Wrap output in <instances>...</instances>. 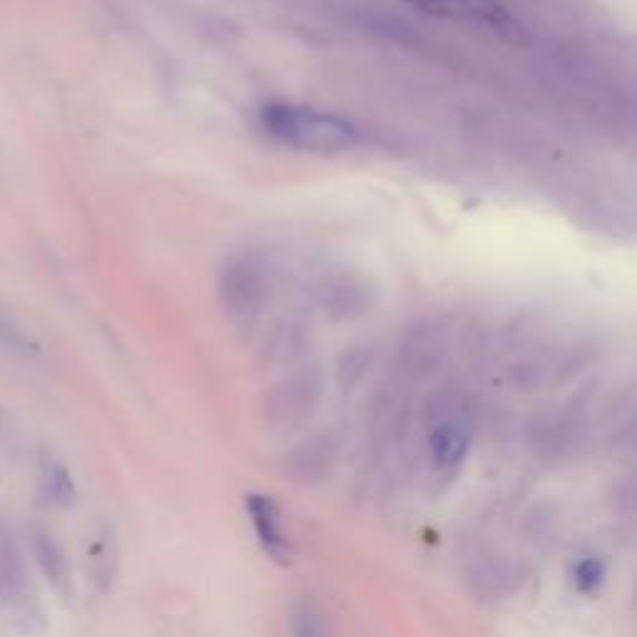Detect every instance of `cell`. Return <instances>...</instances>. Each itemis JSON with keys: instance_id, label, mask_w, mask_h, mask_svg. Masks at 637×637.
Returning <instances> with one entry per match:
<instances>
[{"instance_id": "cell-1", "label": "cell", "mask_w": 637, "mask_h": 637, "mask_svg": "<svg viewBox=\"0 0 637 637\" xmlns=\"http://www.w3.org/2000/svg\"><path fill=\"white\" fill-rule=\"evenodd\" d=\"M259 122L274 140L302 153H346L356 145V127L334 112L306 105L274 102L262 110Z\"/></svg>"}, {"instance_id": "cell-2", "label": "cell", "mask_w": 637, "mask_h": 637, "mask_svg": "<svg viewBox=\"0 0 637 637\" xmlns=\"http://www.w3.org/2000/svg\"><path fill=\"white\" fill-rule=\"evenodd\" d=\"M421 10L437 18L461 20V23L486 28L493 36L513 42V46H526L528 42L526 26L508 13L498 0H427Z\"/></svg>"}, {"instance_id": "cell-3", "label": "cell", "mask_w": 637, "mask_h": 637, "mask_svg": "<svg viewBox=\"0 0 637 637\" xmlns=\"http://www.w3.org/2000/svg\"><path fill=\"white\" fill-rule=\"evenodd\" d=\"M318 396H322V381L314 374L294 376L270 391L267 401H264V413L277 427H290V423L310 416Z\"/></svg>"}, {"instance_id": "cell-4", "label": "cell", "mask_w": 637, "mask_h": 637, "mask_svg": "<svg viewBox=\"0 0 637 637\" xmlns=\"http://www.w3.org/2000/svg\"><path fill=\"white\" fill-rule=\"evenodd\" d=\"M339 459V443L334 437L318 433L310 437L284 455L282 471L296 486H314L332 473Z\"/></svg>"}, {"instance_id": "cell-5", "label": "cell", "mask_w": 637, "mask_h": 637, "mask_svg": "<svg viewBox=\"0 0 637 637\" xmlns=\"http://www.w3.org/2000/svg\"><path fill=\"white\" fill-rule=\"evenodd\" d=\"M582 431L578 427L576 416H566V413H548V416H538L530 423L528 441L533 451L546 461H560L578 449Z\"/></svg>"}, {"instance_id": "cell-6", "label": "cell", "mask_w": 637, "mask_h": 637, "mask_svg": "<svg viewBox=\"0 0 637 637\" xmlns=\"http://www.w3.org/2000/svg\"><path fill=\"white\" fill-rule=\"evenodd\" d=\"M244 506H247L254 533H257L264 553L277 562H290L292 543L282 523V508L274 503V498L264 493H247Z\"/></svg>"}, {"instance_id": "cell-7", "label": "cell", "mask_w": 637, "mask_h": 637, "mask_svg": "<svg viewBox=\"0 0 637 637\" xmlns=\"http://www.w3.org/2000/svg\"><path fill=\"white\" fill-rule=\"evenodd\" d=\"M225 300L237 312H247L254 304L262 302L267 292V267L259 257H242L232 267H227L225 284H222Z\"/></svg>"}, {"instance_id": "cell-8", "label": "cell", "mask_w": 637, "mask_h": 637, "mask_svg": "<svg viewBox=\"0 0 637 637\" xmlns=\"http://www.w3.org/2000/svg\"><path fill=\"white\" fill-rule=\"evenodd\" d=\"M471 449V431L461 419H441L429 433V453L441 471H453Z\"/></svg>"}, {"instance_id": "cell-9", "label": "cell", "mask_w": 637, "mask_h": 637, "mask_svg": "<svg viewBox=\"0 0 637 637\" xmlns=\"http://www.w3.org/2000/svg\"><path fill=\"white\" fill-rule=\"evenodd\" d=\"M30 596V576L13 536L0 533V602L20 608Z\"/></svg>"}, {"instance_id": "cell-10", "label": "cell", "mask_w": 637, "mask_h": 637, "mask_svg": "<svg viewBox=\"0 0 637 637\" xmlns=\"http://www.w3.org/2000/svg\"><path fill=\"white\" fill-rule=\"evenodd\" d=\"M33 550L42 576H46V580L60 592V596L68 598L72 590V580H70L68 558L62 553V548L50 536H36Z\"/></svg>"}, {"instance_id": "cell-11", "label": "cell", "mask_w": 637, "mask_h": 637, "mask_svg": "<svg viewBox=\"0 0 637 637\" xmlns=\"http://www.w3.org/2000/svg\"><path fill=\"white\" fill-rule=\"evenodd\" d=\"M292 637H332L322 605L310 596H296L290 612Z\"/></svg>"}, {"instance_id": "cell-12", "label": "cell", "mask_w": 637, "mask_h": 637, "mask_svg": "<svg viewBox=\"0 0 637 637\" xmlns=\"http://www.w3.org/2000/svg\"><path fill=\"white\" fill-rule=\"evenodd\" d=\"M88 558H90L92 580L98 582L100 590H108L115 578V570H118V546H115L112 533L102 536L98 543L90 548Z\"/></svg>"}, {"instance_id": "cell-13", "label": "cell", "mask_w": 637, "mask_h": 637, "mask_svg": "<svg viewBox=\"0 0 637 637\" xmlns=\"http://www.w3.org/2000/svg\"><path fill=\"white\" fill-rule=\"evenodd\" d=\"M605 576H608V570H605V562L600 558H582L570 572L572 586H576V590L582 592V596L598 592L605 582Z\"/></svg>"}, {"instance_id": "cell-14", "label": "cell", "mask_w": 637, "mask_h": 637, "mask_svg": "<svg viewBox=\"0 0 637 637\" xmlns=\"http://www.w3.org/2000/svg\"><path fill=\"white\" fill-rule=\"evenodd\" d=\"M48 488H50V496L52 501L60 503V506H70L72 498H76V486H72V478L70 471L66 469L62 463H56L48 473Z\"/></svg>"}, {"instance_id": "cell-15", "label": "cell", "mask_w": 637, "mask_h": 637, "mask_svg": "<svg viewBox=\"0 0 637 637\" xmlns=\"http://www.w3.org/2000/svg\"><path fill=\"white\" fill-rule=\"evenodd\" d=\"M0 344L8 346V349H16V352H28L30 349V342H28V336L20 332V329L10 322V318L0 312Z\"/></svg>"}, {"instance_id": "cell-16", "label": "cell", "mask_w": 637, "mask_h": 637, "mask_svg": "<svg viewBox=\"0 0 637 637\" xmlns=\"http://www.w3.org/2000/svg\"><path fill=\"white\" fill-rule=\"evenodd\" d=\"M403 3H409V6H413V8H421L423 3H427V0H403Z\"/></svg>"}]
</instances>
